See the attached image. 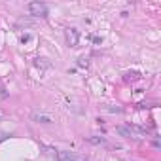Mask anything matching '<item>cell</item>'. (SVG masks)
<instances>
[{
    "instance_id": "cell-1",
    "label": "cell",
    "mask_w": 161,
    "mask_h": 161,
    "mask_svg": "<svg viewBox=\"0 0 161 161\" xmlns=\"http://www.w3.org/2000/svg\"><path fill=\"white\" fill-rule=\"evenodd\" d=\"M27 10H29L30 15H36V17H46L47 15V8H46V4H42V2H30L29 6H27Z\"/></svg>"
},
{
    "instance_id": "cell-2",
    "label": "cell",
    "mask_w": 161,
    "mask_h": 161,
    "mask_svg": "<svg viewBox=\"0 0 161 161\" xmlns=\"http://www.w3.org/2000/svg\"><path fill=\"white\" fill-rule=\"evenodd\" d=\"M30 119L36 123H44V125H49V123H55V118L51 114H46V112H32L30 114Z\"/></svg>"
},
{
    "instance_id": "cell-3",
    "label": "cell",
    "mask_w": 161,
    "mask_h": 161,
    "mask_svg": "<svg viewBox=\"0 0 161 161\" xmlns=\"http://www.w3.org/2000/svg\"><path fill=\"white\" fill-rule=\"evenodd\" d=\"M64 38H66V44H68L70 47L78 46V42H80V30L74 29V27H70V29L64 30Z\"/></svg>"
},
{
    "instance_id": "cell-4",
    "label": "cell",
    "mask_w": 161,
    "mask_h": 161,
    "mask_svg": "<svg viewBox=\"0 0 161 161\" xmlns=\"http://www.w3.org/2000/svg\"><path fill=\"white\" fill-rule=\"evenodd\" d=\"M59 159L61 161H83L80 155L72 154V152H59Z\"/></svg>"
},
{
    "instance_id": "cell-5",
    "label": "cell",
    "mask_w": 161,
    "mask_h": 161,
    "mask_svg": "<svg viewBox=\"0 0 161 161\" xmlns=\"http://www.w3.org/2000/svg\"><path fill=\"white\" fill-rule=\"evenodd\" d=\"M127 129L131 131L133 136H144V135H146V129H142V127H138V125H133V123H129Z\"/></svg>"
},
{
    "instance_id": "cell-6",
    "label": "cell",
    "mask_w": 161,
    "mask_h": 161,
    "mask_svg": "<svg viewBox=\"0 0 161 161\" xmlns=\"http://www.w3.org/2000/svg\"><path fill=\"white\" fill-rule=\"evenodd\" d=\"M116 133H118V135H121L123 136V138H131V131H129V129L127 127H123V125H118V127H116Z\"/></svg>"
},
{
    "instance_id": "cell-7",
    "label": "cell",
    "mask_w": 161,
    "mask_h": 161,
    "mask_svg": "<svg viewBox=\"0 0 161 161\" xmlns=\"http://www.w3.org/2000/svg\"><path fill=\"white\" fill-rule=\"evenodd\" d=\"M87 140H89L91 144H97V146H100V144H106V138L104 136H87Z\"/></svg>"
},
{
    "instance_id": "cell-8",
    "label": "cell",
    "mask_w": 161,
    "mask_h": 161,
    "mask_svg": "<svg viewBox=\"0 0 161 161\" xmlns=\"http://www.w3.org/2000/svg\"><path fill=\"white\" fill-rule=\"evenodd\" d=\"M104 110H106V112H116V114H119V112H121V108H118V106H116V108H110V106H104Z\"/></svg>"
},
{
    "instance_id": "cell-9",
    "label": "cell",
    "mask_w": 161,
    "mask_h": 161,
    "mask_svg": "<svg viewBox=\"0 0 161 161\" xmlns=\"http://www.w3.org/2000/svg\"><path fill=\"white\" fill-rule=\"evenodd\" d=\"M78 64H80V66H87V59H80Z\"/></svg>"
}]
</instances>
